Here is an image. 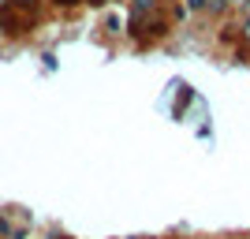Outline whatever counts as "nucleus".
Wrapping results in <instances>:
<instances>
[{
	"label": "nucleus",
	"instance_id": "f257e3e1",
	"mask_svg": "<svg viewBox=\"0 0 250 239\" xmlns=\"http://www.w3.org/2000/svg\"><path fill=\"white\" fill-rule=\"evenodd\" d=\"M34 26H38L34 11H22V8H15V4H0V34L22 38V34H30Z\"/></svg>",
	"mask_w": 250,
	"mask_h": 239
},
{
	"label": "nucleus",
	"instance_id": "f03ea898",
	"mask_svg": "<svg viewBox=\"0 0 250 239\" xmlns=\"http://www.w3.org/2000/svg\"><path fill=\"white\" fill-rule=\"evenodd\" d=\"M220 45H239V34H235V26H220Z\"/></svg>",
	"mask_w": 250,
	"mask_h": 239
},
{
	"label": "nucleus",
	"instance_id": "7ed1b4c3",
	"mask_svg": "<svg viewBox=\"0 0 250 239\" xmlns=\"http://www.w3.org/2000/svg\"><path fill=\"white\" fill-rule=\"evenodd\" d=\"M228 8H231L228 0H209V4H206V11H209V15H228Z\"/></svg>",
	"mask_w": 250,
	"mask_h": 239
},
{
	"label": "nucleus",
	"instance_id": "20e7f679",
	"mask_svg": "<svg viewBox=\"0 0 250 239\" xmlns=\"http://www.w3.org/2000/svg\"><path fill=\"white\" fill-rule=\"evenodd\" d=\"M206 4H209V0H183V8H187L190 15H202V11H206Z\"/></svg>",
	"mask_w": 250,
	"mask_h": 239
},
{
	"label": "nucleus",
	"instance_id": "39448f33",
	"mask_svg": "<svg viewBox=\"0 0 250 239\" xmlns=\"http://www.w3.org/2000/svg\"><path fill=\"white\" fill-rule=\"evenodd\" d=\"M11 232H15V224H11V217H8V213H0V239H8Z\"/></svg>",
	"mask_w": 250,
	"mask_h": 239
},
{
	"label": "nucleus",
	"instance_id": "423d86ee",
	"mask_svg": "<svg viewBox=\"0 0 250 239\" xmlns=\"http://www.w3.org/2000/svg\"><path fill=\"white\" fill-rule=\"evenodd\" d=\"M239 45L250 49V19H239Z\"/></svg>",
	"mask_w": 250,
	"mask_h": 239
},
{
	"label": "nucleus",
	"instance_id": "0eeeda50",
	"mask_svg": "<svg viewBox=\"0 0 250 239\" xmlns=\"http://www.w3.org/2000/svg\"><path fill=\"white\" fill-rule=\"evenodd\" d=\"M8 4H15V8H22V11H38L42 8V0H8Z\"/></svg>",
	"mask_w": 250,
	"mask_h": 239
},
{
	"label": "nucleus",
	"instance_id": "6e6552de",
	"mask_svg": "<svg viewBox=\"0 0 250 239\" xmlns=\"http://www.w3.org/2000/svg\"><path fill=\"white\" fill-rule=\"evenodd\" d=\"M104 30H108V34H120V30H124V22L116 19V15H108V19H104Z\"/></svg>",
	"mask_w": 250,
	"mask_h": 239
},
{
	"label": "nucleus",
	"instance_id": "1a4fd4ad",
	"mask_svg": "<svg viewBox=\"0 0 250 239\" xmlns=\"http://www.w3.org/2000/svg\"><path fill=\"white\" fill-rule=\"evenodd\" d=\"M235 8H239V19H250V0H239Z\"/></svg>",
	"mask_w": 250,
	"mask_h": 239
},
{
	"label": "nucleus",
	"instance_id": "9d476101",
	"mask_svg": "<svg viewBox=\"0 0 250 239\" xmlns=\"http://www.w3.org/2000/svg\"><path fill=\"white\" fill-rule=\"evenodd\" d=\"M56 8H79V4H86V0H52Z\"/></svg>",
	"mask_w": 250,
	"mask_h": 239
},
{
	"label": "nucleus",
	"instance_id": "9b49d317",
	"mask_svg": "<svg viewBox=\"0 0 250 239\" xmlns=\"http://www.w3.org/2000/svg\"><path fill=\"white\" fill-rule=\"evenodd\" d=\"M187 15H190V11L183 8V4H176V8H172V19H187Z\"/></svg>",
	"mask_w": 250,
	"mask_h": 239
},
{
	"label": "nucleus",
	"instance_id": "f8f14e48",
	"mask_svg": "<svg viewBox=\"0 0 250 239\" xmlns=\"http://www.w3.org/2000/svg\"><path fill=\"white\" fill-rule=\"evenodd\" d=\"M86 4H90V8H104V4H108V0H86Z\"/></svg>",
	"mask_w": 250,
	"mask_h": 239
},
{
	"label": "nucleus",
	"instance_id": "ddd939ff",
	"mask_svg": "<svg viewBox=\"0 0 250 239\" xmlns=\"http://www.w3.org/2000/svg\"><path fill=\"white\" fill-rule=\"evenodd\" d=\"M228 4H231V8H235V4H239V0H228Z\"/></svg>",
	"mask_w": 250,
	"mask_h": 239
},
{
	"label": "nucleus",
	"instance_id": "4468645a",
	"mask_svg": "<svg viewBox=\"0 0 250 239\" xmlns=\"http://www.w3.org/2000/svg\"><path fill=\"white\" fill-rule=\"evenodd\" d=\"M56 239H71V236H56Z\"/></svg>",
	"mask_w": 250,
	"mask_h": 239
},
{
	"label": "nucleus",
	"instance_id": "2eb2a0df",
	"mask_svg": "<svg viewBox=\"0 0 250 239\" xmlns=\"http://www.w3.org/2000/svg\"><path fill=\"white\" fill-rule=\"evenodd\" d=\"M0 4H8V0H0Z\"/></svg>",
	"mask_w": 250,
	"mask_h": 239
}]
</instances>
